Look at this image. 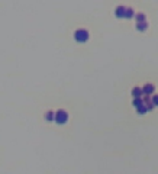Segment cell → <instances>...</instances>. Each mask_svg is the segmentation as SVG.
Masks as SVG:
<instances>
[{
	"label": "cell",
	"mask_w": 158,
	"mask_h": 174,
	"mask_svg": "<svg viewBox=\"0 0 158 174\" xmlns=\"http://www.w3.org/2000/svg\"><path fill=\"white\" fill-rule=\"evenodd\" d=\"M115 125L123 129L158 128V64L141 62L113 84Z\"/></svg>",
	"instance_id": "cell-1"
},
{
	"label": "cell",
	"mask_w": 158,
	"mask_h": 174,
	"mask_svg": "<svg viewBox=\"0 0 158 174\" xmlns=\"http://www.w3.org/2000/svg\"><path fill=\"white\" fill-rule=\"evenodd\" d=\"M89 106L90 103L84 97L70 94L55 86L36 91L26 112L42 129L65 141H73L77 126L86 119Z\"/></svg>",
	"instance_id": "cell-2"
},
{
	"label": "cell",
	"mask_w": 158,
	"mask_h": 174,
	"mask_svg": "<svg viewBox=\"0 0 158 174\" xmlns=\"http://www.w3.org/2000/svg\"><path fill=\"white\" fill-rule=\"evenodd\" d=\"M105 35V25L96 13L71 12L64 19L58 47L70 58L87 60L103 47Z\"/></svg>",
	"instance_id": "cell-3"
},
{
	"label": "cell",
	"mask_w": 158,
	"mask_h": 174,
	"mask_svg": "<svg viewBox=\"0 0 158 174\" xmlns=\"http://www.w3.org/2000/svg\"><path fill=\"white\" fill-rule=\"evenodd\" d=\"M126 35L138 39L158 38V2L138 0Z\"/></svg>",
	"instance_id": "cell-4"
}]
</instances>
